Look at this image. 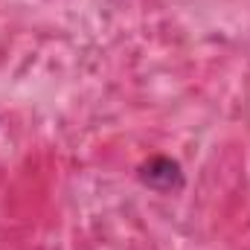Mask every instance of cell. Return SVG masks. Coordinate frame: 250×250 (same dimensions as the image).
Instances as JSON below:
<instances>
[{"label": "cell", "mask_w": 250, "mask_h": 250, "mask_svg": "<svg viewBox=\"0 0 250 250\" xmlns=\"http://www.w3.org/2000/svg\"><path fill=\"white\" fill-rule=\"evenodd\" d=\"M140 181L154 192H178L184 187V172L181 163L172 157H151L140 166Z\"/></svg>", "instance_id": "cell-1"}]
</instances>
